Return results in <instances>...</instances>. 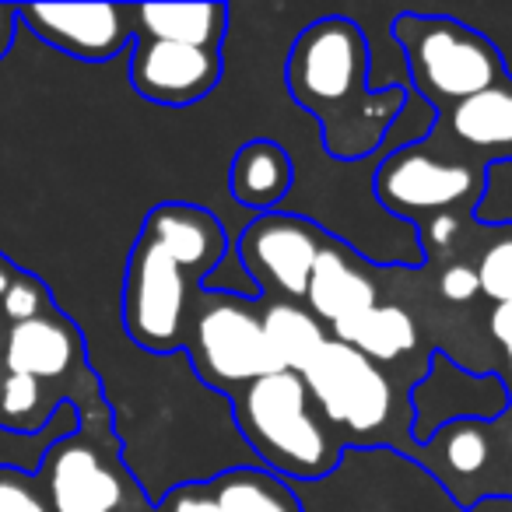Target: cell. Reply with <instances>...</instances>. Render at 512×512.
Returning <instances> with one entry per match:
<instances>
[{"label": "cell", "mask_w": 512, "mask_h": 512, "mask_svg": "<svg viewBox=\"0 0 512 512\" xmlns=\"http://www.w3.org/2000/svg\"><path fill=\"white\" fill-rule=\"evenodd\" d=\"M369 39L351 18L330 15L302 29L285 60V88L323 127V148L334 158L386 151V137L407 109L404 85H369Z\"/></svg>", "instance_id": "obj_1"}, {"label": "cell", "mask_w": 512, "mask_h": 512, "mask_svg": "<svg viewBox=\"0 0 512 512\" xmlns=\"http://www.w3.org/2000/svg\"><path fill=\"white\" fill-rule=\"evenodd\" d=\"M235 425L264 470L281 481H320L341 463V442L316 411L299 372H271L228 393Z\"/></svg>", "instance_id": "obj_2"}, {"label": "cell", "mask_w": 512, "mask_h": 512, "mask_svg": "<svg viewBox=\"0 0 512 512\" xmlns=\"http://www.w3.org/2000/svg\"><path fill=\"white\" fill-rule=\"evenodd\" d=\"M393 39L404 50L411 88L442 113L509 78L498 46L460 18L407 11L393 22Z\"/></svg>", "instance_id": "obj_3"}, {"label": "cell", "mask_w": 512, "mask_h": 512, "mask_svg": "<svg viewBox=\"0 0 512 512\" xmlns=\"http://www.w3.org/2000/svg\"><path fill=\"white\" fill-rule=\"evenodd\" d=\"M200 295L204 306L197 309L186 348L204 383L221 393H235L253 379L281 372L267 348L264 313H256L253 302L207 288H200Z\"/></svg>", "instance_id": "obj_4"}, {"label": "cell", "mask_w": 512, "mask_h": 512, "mask_svg": "<svg viewBox=\"0 0 512 512\" xmlns=\"http://www.w3.org/2000/svg\"><path fill=\"white\" fill-rule=\"evenodd\" d=\"M197 281V274L165 253L148 232H137L123 278V327L130 341L155 355L183 348L190 288Z\"/></svg>", "instance_id": "obj_5"}, {"label": "cell", "mask_w": 512, "mask_h": 512, "mask_svg": "<svg viewBox=\"0 0 512 512\" xmlns=\"http://www.w3.org/2000/svg\"><path fill=\"white\" fill-rule=\"evenodd\" d=\"M302 379L330 432H341L355 446L376 442L379 432L390 425L393 386L386 372L362 351L330 337L316 362L302 372Z\"/></svg>", "instance_id": "obj_6"}, {"label": "cell", "mask_w": 512, "mask_h": 512, "mask_svg": "<svg viewBox=\"0 0 512 512\" xmlns=\"http://www.w3.org/2000/svg\"><path fill=\"white\" fill-rule=\"evenodd\" d=\"M488 176L460 158H446L428 141L393 148L376 172V197L400 218L414 214H453L463 204H481Z\"/></svg>", "instance_id": "obj_7"}, {"label": "cell", "mask_w": 512, "mask_h": 512, "mask_svg": "<svg viewBox=\"0 0 512 512\" xmlns=\"http://www.w3.org/2000/svg\"><path fill=\"white\" fill-rule=\"evenodd\" d=\"M327 235L309 218L285 211L256 214L239 239V260L256 292H274L281 302H306L309 274Z\"/></svg>", "instance_id": "obj_8"}, {"label": "cell", "mask_w": 512, "mask_h": 512, "mask_svg": "<svg viewBox=\"0 0 512 512\" xmlns=\"http://www.w3.org/2000/svg\"><path fill=\"white\" fill-rule=\"evenodd\" d=\"M509 386L495 372H470L456 365L446 351L428 358V372L411 390V435L425 446L435 432L456 421H495L509 411Z\"/></svg>", "instance_id": "obj_9"}, {"label": "cell", "mask_w": 512, "mask_h": 512, "mask_svg": "<svg viewBox=\"0 0 512 512\" xmlns=\"http://www.w3.org/2000/svg\"><path fill=\"white\" fill-rule=\"evenodd\" d=\"M18 18L46 46L85 64H106L134 46V8L120 4H29Z\"/></svg>", "instance_id": "obj_10"}, {"label": "cell", "mask_w": 512, "mask_h": 512, "mask_svg": "<svg viewBox=\"0 0 512 512\" xmlns=\"http://www.w3.org/2000/svg\"><path fill=\"white\" fill-rule=\"evenodd\" d=\"M221 81V53L134 36L130 46V85L155 106L183 109L207 99Z\"/></svg>", "instance_id": "obj_11"}, {"label": "cell", "mask_w": 512, "mask_h": 512, "mask_svg": "<svg viewBox=\"0 0 512 512\" xmlns=\"http://www.w3.org/2000/svg\"><path fill=\"white\" fill-rule=\"evenodd\" d=\"M46 495L53 512H116L123 502L120 474L99 456V449L81 442V428L53 442L43 456Z\"/></svg>", "instance_id": "obj_12"}, {"label": "cell", "mask_w": 512, "mask_h": 512, "mask_svg": "<svg viewBox=\"0 0 512 512\" xmlns=\"http://www.w3.org/2000/svg\"><path fill=\"white\" fill-rule=\"evenodd\" d=\"M141 232H148L158 246L169 256H176L179 264L200 281H207L221 267L228 253V232L207 207L197 204H158L148 211Z\"/></svg>", "instance_id": "obj_13"}, {"label": "cell", "mask_w": 512, "mask_h": 512, "mask_svg": "<svg viewBox=\"0 0 512 512\" xmlns=\"http://www.w3.org/2000/svg\"><path fill=\"white\" fill-rule=\"evenodd\" d=\"M376 285L369 274L355 264V256L337 242H323L320 256H316L313 274H309L306 288V309L323 323L327 330L341 327V323L355 320V316L376 309Z\"/></svg>", "instance_id": "obj_14"}, {"label": "cell", "mask_w": 512, "mask_h": 512, "mask_svg": "<svg viewBox=\"0 0 512 512\" xmlns=\"http://www.w3.org/2000/svg\"><path fill=\"white\" fill-rule=\"evenodd\" d=\"M81 358H85V344H81L78 330L57 313L15 323L8 344H4V365L11 376H29L36 383L64 379Z\"/></svg>", "instance_id": "obj_15"}, {"label": "cell", "mask_w": 512, "mask_h": 512, "mask_svg": "<svg viewBox=\"0 0 512 512\" xmlns=\"http://www.w3.org/2000/svg\"><path fill=\"white\" fill-rule=\"evenodd\" d=\"M295 186L292 155L271 137H253L235 151L228 165V193L235 204L256 214H271Z\"/></svg>", "instance_id": "obj_16"}, {"label": "cell", "mask_w": 512, "mask_h": 512, "mask_svg": "<svg viewBox=\"0 0 512 512\" xmlns=\"http://www.w3.org/2000/svg\"><path fill=\"white\" fill-rule=\"evenodd\" d=\"M446 127L467 151L488 155L495 162L512 158V78L463 99L446 113Z\"/></svg>", "instance_id": "obj_17"}, {"label": "cell", "mask_w": 512, "mask_h": 512, "mask_svg": "<svg viewBox=\"0 0 512 512\" xmlns=\"http://www.w3.org/2000/svg\"><path fill=\"white\" fill-rule=\"evenodd\" d=\"M228 32L225 4H141L134 8V36L165 39L193 50L221 53Z\"/></svg>", "instance_id": "obj_18"}, {"label": "cell", "mask_w": 512, "mask_h": 512, "mask_svg": "<svg viewBox=\"0 0 512 512\" xmlns=\"http://www.w3.org/2000/svg\"><path fill=\"white\" fill-rule=\"evenodd\" d=\"M264 337L281 372H306L330 341V330L299 302H274L264 313Z\"/></svg>", "instance_id": "obj_19"}, {"label": "cell", "mask_w": 512, "mask_h": 512, "mask_svg": "<svg viewBox=\"0 0 512 512\" xmlns=\"http://www.w3.org/2000/svg\"><path fill=\"white\" fill-rule=\"evenodd\" d=\"M330 337L362 351L369 362H397L418 348V323L400 306H376L330 330Z\"/></svg>", "instance_id": "obj_20"}, {"label": "cell", "mask_w": 512, "mask_h": 512, "mask_svg": "<svg viewBox=\"0 0 512 512\" xmlns=\"http://www.w3.org/2000/svg\"><path fill=\"white\" fill-rule=\"evenodd\" d=\"M211 495L221 512H302L292 484L264 467H235L214 477Z\"/></svg>", "instance_id": "obj_21"}, {"label": "cell", "mask_w": 512, "mask_h": 512, "mask_svg": "<svg viewBox=\"0 0 512 512\" xmlns=\"http://www.w3.org/2000/svg\"><path fill=\"white\" fill-rule=\"evenodd\" d=\"M432 453V467L439 474V481H474L491 460V442L488 428L481 421H456V425L435 432L425 446Z\"/></svg>", "instance_id": "obj_22"}, {"label": "cell", "mask_w": 512, "mask_h": 512, "mask_svg": "<svg viewBox=\"0 0 512 512\" xmlns=\"http://www.w3.org/2000/svg\"><path fill=\"white\" fill-rule=\"evenodd\" d=\"M53 411L43 407V386L29 376H11L0 386V428L22 435H39L50 425Z\"/></svg>", "instance_id": "obj_23"}, {"label": "cell", "mask_w": 512, "mask_h": 512, "mask_svg": "<svg viewBox=\"0 0 512 512\" xmlns=\"http://www.w3.org/2000/svg\"><path fill=\"white\" fill-rule=\"evenodd\" d=\"M477 271V285L495 306H512V235L498 239L495 246L484 249Z\"/></svg>", "instance_id": "obj_24"}, {"label": "cell", "mask_w": 512, "mask_h": 512, "mask_svg": "<svg viewBox=\"0 0 512 512\" xmlns=\"http://www.w3.org/2000/svg\"><path fill=\"white\" fill-rule=\"evenodd\" d=\"M0 309H4V316L11 320V327H15V323H29V320H36V316L50 313V292H46L43 281L32 278V274H15V281H11L4 299H0Z\"/></svg>", "instance_id": "obj_25"}, {"label": "cell", "mask_w": 512, "mask_h": 512, "mask_svg": "<svg viewBox=\"0 0 512 512\" xmlns=\"http://www.w3.org/2000/svg\"><path fill=\"white\" fill-rule=\"evenodd\" d=\"M0 512H50L29 474L18 467H0Z\"/></svg>", "instance_id": "obj_26"}, {"label": "cell", "mask_w": 512, "mask_h": 512, "mask_svg": "<svg viewBox=\"0 0 512 512\" xmlns=\"http://www.w3.org/2000/svg\"><path fill=\"white\" fill-rule=\"evenodd\" d=\"M162 512H221L211 495V484H183L172 488L158 505Z\"/></svg>", "instance_id": "obj_27"}, {"label": "cell", "mask_w": 512, "mask_h": 512, "mask_svg": "<svg viewBox=\"0 0 512 512\" xmlns=\"http://www.w3.org/2000/svg\"><path fill=\"white\" fill-rule=\"evenodd\" d=\"M439 292L446 302H470L481 285H477V271L470 264H453L446 267V274L439 278Z\"/></svg>", "instance_id": "obj_28"}, {"label": "cell", "mask_w": 512, "mask_h": 512, "mask_svg": "<svg viewBox=\"0 0 512 512\" xmlns=\"http://www.w3.org/2000/svg\"><path fill=\"white\" fill-rule=\"evenodd\" d=\"M460 232V214H435L432 228L425 232V249H446Z\"/></svg>", "instance_id": "obj_29"}, {"label": "cell", "mask_w": 512, "mask_h": 512, "mask_svg": "<svg viewBox=\"0 0 512 512\" xmlns=\"http://www.w3.org/2000/svg\"><path fill=\"white\" fill-rule=\"evenodd\" d=\"M491 334L502 344L505 358H509V369H512V306H498L495 313H491Z\"/></svg>", "instance_id": "obj_30"}, {"label": "cell", "mask_w": 512, "mask_h": 512, "mask_svg": "<svg viewBox=\"0 0 512 512\" xmlns=\"http://www.w3.org/2000/svg\"><path fill=\"white\" fill-rule=\"evenodd\" d=\"M18 25H22V18H18V8H11V4H0V60L8 57L11 46H15Z\"/></svg>", "instance_id": "obj_31"}, {"label": "cell", "mask_w": 512, "mask_h": 512, "mask_svg": "<svg viewBox=\"0 0 512 512\" xmlns=\"http://www.w3.org/2000/svg\"><path fill=\"white\" fill-rule=\"evenodd\" d=\"M15 267L8 264V260H0V299H4V292H8V285L15 281Z\"/></svg>", "instance_id": "obj_32"}]
</instances>
